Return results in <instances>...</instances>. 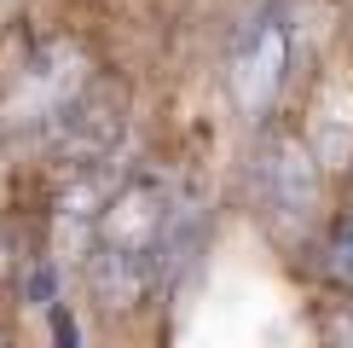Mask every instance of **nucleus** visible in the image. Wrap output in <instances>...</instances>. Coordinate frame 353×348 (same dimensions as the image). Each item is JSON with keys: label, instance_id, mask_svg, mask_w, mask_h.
Returning <instances> with one entry per match:
<instances>
[{"label": "nucleus", "instance_id": "f257e3e1", "mask_svg": "<svg viewBox=\"0 0 353 348\" xmlns=\"http://www.w3.org/2000/svg\"><path fill=\"white\" fill-rule=\"evenodd\" d=\"M174 186L163 174H134L105 197L87 250V290L99 308H139L163 284L168 250H174Z\"/></svg>", "mask_w": 353, "mask_h": 348}, {"label": "nucleus", "instance_id": "f03ea898", "mask_svg": "<svg viewBox=\"0 0 353 348\" xmlns=\"http://www.w3.org/2000/svg\"><path fill=\"white\" fill-rule=\"evenodd\" d=\"M284 76H290V12L267 6L249 18V29L238 35V52H232V99L249 122H261L278 105Z\"/></svg>", "mask_w": 353, "mask_h": 348}, {"label": "nucleus", "instance_id": "7ed1b4c3", "mask_svg": "<svg viewBox=\"0 0 353 348\" xmlns=\"http://www.w3.org/2000/svg\"><path fill=\"white\" fill-rule=\"evenodd\" d=\"M255 197L284 232H307L319 215V163L296 134H267L255 151Z\"/></svg>", "mask_w": 353, "mask_h": 348}, {"label": "nucleus", "instance_id": "20e7f679", "mask_svg": "<svg viewBox=\"0 0 353 348\" xmlns=\"http://www.w3.org/2000/svg\"><path fill=\"white\" fill-rule=\"evenodd\" d=\"M116 139H122V87L99 81L64 110V122H58V157H70V168H87Z\"/></svg>", "mask_w": 353, "mask_h": 348}, {"label": "nucleus", "instance_id": "39448f33", "mask_svg": "<svg viewBox=\"0 0 353 348\" xmlns=\"http://www.w3.org/2000/svg\"><path fill=\"white\" fill-rule=\"evenodd\" d=\"M325 273H330L336 284H347V290H353V215L330 232V244H325Z\"/></svg>", "mask_w": 353, "mask_h": 348}]
</instances>
